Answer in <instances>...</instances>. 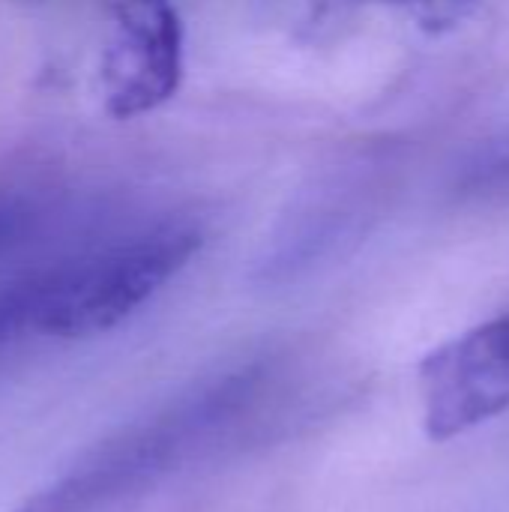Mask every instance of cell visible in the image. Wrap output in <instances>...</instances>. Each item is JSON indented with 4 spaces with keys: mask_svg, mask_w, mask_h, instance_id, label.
<instances>
[{
    "mask_svg": "<svg viewBox=\"0 0 509 512\" xmlns=\"http://www.w3.org/2000/svg\"><path fill=\"white\" fill-rule=\"evenodd\" d=\"M51 285V267L24 273L0 285V354L27 336H39L42 306Z\"/></svg>",
    "mask_w": 509,
    "mask_h": 512,
    "instance_id": "5",
    "label": "cell"
},
{
    "mask_svg": "<svg viewBox=\"0 0 509 512\" xmlns=\"http://www.w3.org/2000/svg\"><path fill=\"white\" fill-rule=\"evenodd\" d=\"M381 3H390V6H399L405 9L408 15H414L423 27L429 30H447V27H456L462 24L477 0H381Z\"/></svg>",
    "mask_w": 509,
    "mask_h": 512,
    "instance_id": "7",
    "label": "cell"
},
{
    "mask_svg": "<svg viewBox=\"0 0 509 512\" xmlns=\"http://www.w3.org/2000/svg\"><path fill=\"white\" fill-rule=\"evenodd\" d=\"M423 426L459 438L509 408V312L435 348L420 366Z\"/></svg>",
    "mask_w": 509,
    "mask_h": 512,
    "instance_id": "4",
    "label": "cell"
},
{
    "mask_svg": "<svg viewBox=\"0 0 509 512\" xmlns=\"http://www.w3.org/2000/svg\"><path fill=\"white\" fill-rule=\"evenodd\" d=\"M99 63L105 111L132 120L165 105L183 81V21L171 0H108Z\"/></svg>",
    "mask_w": 509,
    "mask_h": 512,
    "instance_id": "3",
    "label": "cell"
},
{
    "mask_svg": "<svg viewBox=\"0 0 509 512\" xmlns=\"http://www.w3.org/2000/svg\"><path fill=\"white\" fill-rule=\"evenodd\" d=\"M270 390L267 366L201 381L84 450L12 512H117L216 447Z\"/></svg>",
    "mask_w": 509,
    "mask_h": 512,
    "instance_id": "1",
    "label": "cell"
},
{
    "mask_svg": "<svg viewBox=\"0 0 509 512\" xmlns=\"http://www.w3.org/2000/svg\"><path fill=\"white\" fill-rule=\"evenodd\" d=\"M201 243L198 225L165 219L54 264L39 336L75 342L114 330L159 294L195 258Z\"/></svg>",
    "mask_w": 509,
    "mask_h": 512,
    "instance_id": "2",
    "label": "cell"
},
{
    "mask_svg": "<svg viewBox=\"0 0 509 512\" xmlns=\"http://www.w3.org/2000/svg\"><path fill=\"white\" fill-rule=\"evenodd\" d=\"M39 207L24 195H0V255L21 246L39 225Z\"/></svg>",
    "mask_w": 509,
    "mask_h": 512,
    "instance_id": "6",
    "label": "cell"
}]
</instances>
